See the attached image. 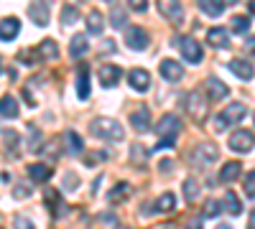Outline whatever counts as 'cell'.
Here are the masks:
<instances>
[{
	"label": "cell",
	"instance_id": "b9f144b4",
	"mask_svg": "<svg viewBox=\"0 0 255 229\" xmlns=\"http://www.w3.org/2000/svg\"><path fill=\"white\" fill-rule=\"evenodd\" d=\"M15 229H33V222L26 219V217H18L15 219Z\"/></svg>",
	"mask_w": 255,
	"mask_h": 229
},
{
	"label": "cell",
	"instance_id": "4316f807",
	"mask_svg": "<svg viewBox=\"0 0 255 229\" xmlns=\"http://www.w3.org/2000/svg\"><path fill=\"white\" fill-rule=\"evenodd\" d=\"M49 165H44V163H33V165H28V176L33 178V181H46L49 178Z\"/></svg>",
	"mask_w": 255,
	"mask_h": 229
},
{
	"label": "cell",
	"instance_id": "3957f363",
	"mask_svg": "<svg viewBox=\"0 0 255 229\" xmlns=\"http://www.w3.org/2000/svg\"><path fill=\"white\" fill-rule=\"evenodd\" d=\"M253 145H255V133L253 130L240 128V130H235V133L230 135V148L235 151V153H250Z\"/></svg>",
	"mask_w": 255,
	"mask_h": 229
},
{
	"label": "cell",
	"instance_id": "db71d44e",
	"mask_svg": "<svg viewBox=\"0 0 255 229\" xmlns=\"http://www.w3.org/2000/svg\"><path fill=\"white\" fill-rule=\"evenodd\" d=\"M253 117H255V112H253Z\"/></svg>",
	"mask_w": 255,
	"mask_h": 229
},
{
	"label": "cell",
	"instance_id": "8d00e7d4",
	"mask_svg": "<svg viewBox=\"0 0 255 229\" xmlns=\"http://www.w3.org/2000/svg\"><path fill=\"white\" fill-rule=\"evenodd\" d=\"M243 186H245V196H255V171H250L248 176H245V181H243Z\"/></svg>",
	"mask_w": 255,
	"mask_h": 229
},
{
	"label": "cell",
	"instance_id": "5b68a950",
	"mask_svg": "<svg viewBox=\"0 0 255 229\" xmlns=\"http://www.w3.org/2000/svg\"><path fill=\"white\" fill-rule=\"evenodd\" d=\"M156 133L161 138H168V140H176L179 133H181V120L176 115H163L156 125Z\"/></svg>",
	"mask_w": 255,
	"mask_h": 229
},
{
	"label": "cell",
	"instance_id": "836d02e7",
	"mask_svg": "<svg viewBox=\"0 0 255 229\" xmlns=\"http://www.w3.org/2000/svg\"><path fill=\"white\" fill-rule=\"evenodd\" d=\"M128 194H130V186H128V183H118L115 189L108 194V199H110V201H118V199H125Z\"/></svg>",
	"mask_w": 255,
	"mask_h": 229
},
{
	"label": "cell",
	"instance_id": "7402d4cb",
	"mask_svg": "<svg viewBox=\"0 0 255 229\" xmlns=\"http://www.w3.org/2000/svg\"><path fill=\"white\" fill-rule=\"evenodd\" d=\"M199 8H202L209 18H217V15H222L225 3H222V0H199Z\"/></svg>",
	"mask_w": 255,
	"mask_h": 229
},
{
	"label": "cell",
	"instance_id": "cb8c5ba5",
	"mask_svg": "<svg viewBox=\"0 0 255 229\" xmlns=\"http://www.w3.org/2000/svg\"><path fill=\"white\" fill-rule=\"evenodd\" d=\"M84 20H87V31H90L92 36H100V33H102L105 20H102V15H100L97 10H90V15L84 18Z\"/></svg>",
	"mask_w": 255,
	"mask_h": 229
},
{
	"label": "cell",
	"instance_id": "e575fe53",
	"mask_svg": "<svg viewBox=\"0 0 255 229\" xmlns=\"http://www.w3.org/2000/svg\"><path fill=\"white\" fill-rule=\"evenodd\" d=\"M77 18H79V13H77V8H74V5H64V8H61V20H64L67 26H72Z\"/></svg>",
	"mask_w": 255,
	"mask_h": 229
},
{
	"label": "cell",
	"instance_id": "9c48e42d",
	"mask_svg": "<svg viewBox=\"0 0 255 229\" xmlns=\"http://www.w3.org/2000/svg\"><path fill=\"white\" fill-rule=\"evenodd\" d=\"M179 46H181V56L189 61V64H199V61H202V46H199L197 38H189L186 36Z\"/></svg>",
	"mask_w": 255,
	"mask_h": 229
},
{
	"label": "cell",
	"instance_id": "f6af8a7d",
	"mask_svg": "<svg viewBox=\"0 0 255 229\" xmlns=\"http://www.w3.org/2000/svg\"><path fill=\"white\" fill-rule=\"evenodd\" d=\"M186 229H204V224H202V219H191L186 224Z\"/></svg>",
	"mask_w": 255,
	"mask_h": 229
},
{
	"label": "cell",
	"instance_id": "30bf717a",
	"mask_svg": "<svg viewBox=\"0 0 255 229\" xmlns=\"http://www.w3.org/2000/svg\"><path fill=\"white\" fill-rule=\"evenodd\" d=\"M125 44L130 46L133 51H143V49L148 46V33H145L140 26L128 28V33H125Z\"/></svg>",
	"mask_w": 255,
	"mask_h": 229
},
{
	"label": "cell",
	"instance_id": "484cf974",
	"mask_svg": "<svg viewBox=\"0 0 255 229\" xmlns=\"http://www.w3.org/2000/svg\"><path fill=\"white\" fill-rule=\"evenodd\" d=\"M0 115L3 117H15L18 115V102L13 97H0Z\"/></svg>",
	"mask_w": 255,
	"mask_h": 229
},
{
	"label": "cell",
	"instance_id": "681fc988",
	"mask_svg": "<svg viewBox=\"0 0 255 229\" xmlns=\"http://www.w3.org/2000/svg\"><path fill=\"white\" fill-rule=\"evenodd\" d=\"M217 229H232V227H230V224H220Z\"/></svg>",
	"mask_w": 255,
	"mask_h": 229
},
{
	"label": "cell",
	"instance_id": "f5cc1de1",
	"mask_svg": "<svg viewBox=\"0 0 255 229\" xmlns=\"http://www.w3.org/2000/svg\"><path fill=\"white\" fill-rule=\"evenodd\" d=\"M253 56H255V49H253Z\"/></svg>",
	"mask_w": 255,
	"mask_h": 229
},
{
	"label": "cell",
	"instance_id": "bcb514c9",
	"mask_svg": "<svg viewBox=\"0 0 255 229\" xmlns=\"http://www.w3.org/2000/svg\"><path fill=\"white\" fill-rule=\"evenodd\" d=\"M77 186V176L74 173H67V189H74Z\"/></svg>",
	"mask_w": 255,
	"mask_h": 229
},
{
	"label": "cell",
	"instance_id": "ac0fdd59",
	"mask_svg": "<svg viewBox=\"0 0 255 229\" xmlns=\"http://www.w3.org/2000/svg\"><path fill=\"white\" fill-rule=\"evenodd\" d=\"M28 15L33 18V23H38V26L49 23V8H46V3H41V0H33V3H31Z\"/></svg>",
	"mask_w": 255,
	"mask_h": 229
},
{
	"label": "cell",
	"instance_id": "d4e9b609",
	"mask_svg": "<svg viewBox=\"0 0 255 229\" xmlns=\"http://www.w3.org/2000/svg\"><path fill=\"white\" fill-rule=\"evenodd\" d=\"M222 206H225V209H227L232 217H238V214L243 212V204L238 201V194H235V191H227V194H225V201H222Z\"/></svg>",
	"mask_w": 255,
	"mask_h": 229
},
{
	"label": "cell",
	"instance_id": "8992f818",
	"mask_svg": "<svg viewBox=\"0 0 255 229\" xmlns=\"http://www.w3.org/2000/svg\"><path fill=\"white\" fill-rule=\"evenodd\" d=\"M186 112L194 117V120H204V115H207V105H204V97H202L199 89L189 92V97H186Z\"/></svg>",
	"mask_w": 255,
	"mask_h": 229
},
{
	"label": "cell",
	"instance_id": "7bdbcfd3",
	"mask_svg": "<svg viewBox=\"0 0 255 229\" xmlns=\"http://www.w3.org/2000/svg\"><path fill=\"white\" fill-rule=\"evenodd\" d=\"M128 3H130V8L138 10V13H143V10L148 8V0H128Z\"/></svg>",
	"mask_w": 255,
	"mask_h": 229
},
{
	"label": "cell",
	"instance_id": "60d3db41",
	"mask_svg": "<svg viewBox=\"0 0 255 229\" xmlns=\"http://www.w3.org/2000/svg\"><path fill=\"white\" fill-rule=\"evenodd\" d=\"M38 148H41V145H38V130H36V128H31V143H28V151H33V153H36Z\"/></svg>",
	"mask_w": 255,
	"mask_h": 229
},
{
	"label": "cell",
	"instance_id": "e0dca14e",
	"mask_svg": "<svg viewBox=\"0 0 255 229\" xmlns=\"http://www.w3.org/2000/svg\"><path fill=\"white\" fill-rule=\"evenodd\" d=\"M20 31L18 18H3L0 20V41H13Z\"/></svg>",
	"mask_w": 255,
	"mask_h": 229
},
{
	"label": "cell",
	"instance_id": "5bb4252c",
	"mask_svg": "<svg viewBox=\"0 0 255 229\" xmlns=\"http://www.w3.org/2000/svg\"><path fill=\"white\" fill-rule=\"evenodd\" d=\"M204 89H207V97L209 99H225L227 94H230V87L225 84V81H220L217 76H209L207 81H204Z\"/></svg>",
	"mask_w": 255,
	"mask_h": 229
},
{
	"label": "cell",
	"instance_id": "44dd1931",
	"mask_svg": "<svg viewBox=\"0 0 255 229\" xmlns=\"http://www.w3.org/2000/svg\"><path fill=\"white\" fill-rule=\"evenodd\" d=\"M240 171H243V165H240V160H227L225 165H222V171H220V178L222 181H238V176H240Z\"/></svg>",
	"mask_w": 255,
	"mask_h": 229
},
{
	"label": "cell",
	"instance_id": "816d5d0a",
	"mask_svg": "<svg viewBox=\"0 0 255 229\" xmlns=\"http://www.w3.org/2000/svg\"><path fill=\"white\" fill-rule=\"evenodd\" d=\"M0 72H3V59H0Z\"/></svg>",
	"mask_w": 255,
	"mask_h": 229
},
{
	"label": "cell",
	"instance_id": "4dcf8cb0",
	"mask_svg": "<svg viewBox=\"0 0 255 229\" xmlns=\"http://www.w3.org/2000/svg\"><path fill=\"white\" fill-rule=\"evenodd\" d=\"M220 212H222V201H217V199H207V201H204V217H207V219L217 217Z\"/></svg>",
	"mask_w": 255,
	"mask_h": 229
},
{
	"label": "cell",
	"instance_id": "d6986e66",
	"mask_svg": "<svg viewBox=\"0 0 255 229\" xmlns=\"http://www.w3.org/2000/svg\"><path fill=\"white\" fill-rule=\"evenodd\" d=\"M77 94H79V99H87V97H90V69H87V64H82V67H79Z\"/></svg>",
	"mask_w": 255,
	"mask_h": 229
},
{
	"label": "cell",
	"instance_id": "ab89813d",
	"mask_svg": "<svg viewBox=\"0 0 255 229\" xmlns=\"http://www.w3.org/2000/svg\"><path fill=\"white\" fill-rule=\"evenodd\" d=\"M13 196H15V199H28V196H31V186H20V183H18L15 189H13Z\"/></svg>",
	"mask_w": 255,
	"mask_h": 229
},
{
	"label": "cell",
	"instance_id": "6da1fadb",
	"mask_svg": "<svg viewBox=\"0 0 255 229\" xmlns=\"http://www.w3.org/2000/svg\"><path fill=\"white\" fill-rule=\"evenodd\" d=\"M90 130H92V135L100 138V140H110V143H120V140H125L123 125H120L118 120H110V117H97V120H92Z\"/></svg>",
	"mask_w": 255,
	"mask_h": 229
},
{
	"label": "cell",
	"instance_id": "7c38bea8",
	"mask_svg": "<svg viewBox=\"0 0 255 229\" xmlns=\"http://www.w3.org/2000/svg\"><path fill=\"white\" fill-rule=\"evenodd\" d=\"M227 69L235 74L238 79H243V81H250L253 74H255V69H253V64H250L248 59H232L230 64H227Z\"/></svg>",
	"mask_w": 255,
	"mask_h": 229
},
{
	"label": "cell",
	"instance_id": "d6a6232c",
	"mask_svg": "<svg viewBox=\"0 0 255 229\" xmlns=\"http://www.w3.org/2000/svg\"><path fill=\"white\" fill-rule=\"evenodd\" d=\"M125 20H128L125 10H120V8L115 5L113 13H110V23H113V28H123V26H125Z\"/></svg>",
	"mask_w": 255,
	"mask_h": 229
},
{
	"label": "cell",
	"instance_id": "7dc6e473",
	"mask_svg": "<svg viewBox=\"0 0 255 229\" xmlns=\"http://www.w3.org/2000/svg\"><path fill=\"white\" fill-rule=\"evenodd\" d=\"M158 168H161V173H163V171H171V168H174V165H171V160H168V158H166V160H161V165H158Z\"/></svg>",
	"mask_w": 255,
	"mask_h": 229
},
{
	"label": "cell",
	"instance_id": "52a82bcc",
	"mask_svg": "<svg viewBox=\"0 0 255 229\" xmlns=\"http://www.w3.org/2000/svg\"><path fill=\"white\" fill-rule=\"evenodd\" d=\"M158 72H161V76H163L166 81H171V84L184 76V67L179 64L176 59H163L161 64H158Z\"/></svg>",
	"mask_w": 255,
	"mask_h": 229
},
{
	"label": "cell",
	"instance_id": "ffe728a7",
	"mask_svg": "<svg viewBox=\"0 0 255 229\" xmlns=\"http://www.w3.org/2000/svg\"><path fill=\"white\" fill-rule=\"evenodd\" d=\"M38 56H41V59H46V61L59 59V46H56V41H54V38H44V41H41Z\"/></svg>",
	"mask_w": 255,
	"mask_h": 229
},
{
	"label": "cell",
	"instance_id": "2e32d148",
	"mask_svg": "<svg viewBox=\"0 0 255 229\" xmlns=\"http://www.w3.org/2000/svg\"><path fill=\"white\" fill-rule=\"evenodd\" d=\"M207 41H209L215 49H227V46H230V36H227V31L220 28V26H215V28L207 31Z\"/></svg>",
	"mask_w": 255,
	"mask_h": 229
},
{
	"label": "cell",
	"instance_id": "f35d334b",
	"mask_svg": "<svg viewBox=\"0 0 255 229\" xmlns=\"http://www.w3.org/2000/svg\"><path fill=\"white\" fill-rule=\"evenodd\" d=\"M105 158H108V153H105V151H95V153L87 155V160H84V163H87V165H97V163L105 160Z\"/></svg>",
	"mask_w": 255,
	"mask_h": 229
},
{
	"label": "cell",
	"instance_id": "c3c4849f",
	"mask_svg": "<svg viewBox=\"0 0 255 229\" xmlns=\"http://www.w3.org/2000/svg\"><path fill=\"white\" fill-rule=\"evenodd\" d=\"M248 229H255V212H250V222H248Z\"/></svg>",
	"mask_w": 255,
	"mask_h": 229
},
{
	"label": "cell",
	"instance_id": "11a10c76",
	"mask_svg": "<svg viewBox=\"0 0 255 229\" xmlns=\"http://www.w3.org/2000/svg\"><path fill=\"white\" fill-rule=\"evenodd\" d=\"M110 3H113V0H110Z\"/></svg>",
	"mask_w": 255,
	"mask_h": 229
},
{
	"label": "cell",
	"instance_id": "d590c367",
	"mask_svg": "<svg viewBox=\"0 0 255 229\" xmlns=\"http://www.w3.org/2000/svg\"><path fill=\"white\" fill-rule=\"evenodd\" d=\"M130 155H133V163H145V158H148V151L143 148V145H133V151H130Z\"/></svg>",
	"mask_w": 255,
	"mask_h": 229
},
{
	"label": "cell",
	"instance_id": "f907efd6",
	"mask_svg": "<svg viewBox=\"0 0 255 229\" xmlns=\"http://www.w3.org/2000/svg\"><path fill=\"white\" fill-rule=\"evenodd\" d=\"M250 10H253V13H255V3H250Z\"/></svg>",
	"mask_w": 255,
	"mask_h": 229
},
{
	"label": "cell",
	"instance_id": "1f68e13d",
	"mask_svg": "<svg viewBox=\"0 0 255 229\" xmlns=\"http://www.w3.org/2000/svg\"><path fill=\"white\" fill-rule=\"evenodd\" d=\"M67 148H69L72 153H82V148H84V145H82V138H79L74 130L67 133Z\"/></svg>",
	"mask_w": 255,
	"mask_h": 229
},
{
	"label": "cell",
	"instance_id": "9a60e30c",
	"mask_svg": "<svg viewBox=\"0 0 255 229\" xmlns=\"http://www.w3.org/2000/svg\"><path fill=\"white\" fill-rule=\"evenodd\" d=\"M130 125H133V130H138V133L151 130V112H148V107H138L130 115Z\"/></svg>",
	"mask_w": 255,
	"mask_h": 229
},
{
	"label": "cell",
	"instance_id": "603a6c76",
	"mask_svg": "<svg viewBox=\"0 0 255 229\" xmlns=\"http://www.w3.org/2000/svg\"><path fill=\"white\" fill-rule=\"evenodd\" d=\"M87 49H90L87 38H84V36H72V41H69V54H72L74 59H79L82 54H87Z\"/></svg>",
	"mask_w": 255,
	"mask_h": 229
},
{
	"label": "cell",
	"instance_id": "8fae6325",
	"mask_svg": "<svg viewBox=\"0 0 255 229\" xmlns=\"http://www.w3.org/2000/svg\"><path fill=\"white\" fill-rule=\"evenodd\" d=\"M128 84L135 92H148V87H151V74L145 69H133V72H128Z\"/></svg>",
	"mask_w": 255,
	"mask_h": 229
},
{
	"label": "cell",
	"instance_id": "f546056e",
	"mask_svg": "<svg viewBox=\"0 0 255 229\" xmlns=\"http://www.w3.org/2000/svg\"><path fill=\"white\" fill-rule=\"evenodd\" d=\"M230 28L235 31V33H245L250 28V18L248 15H235V18L230 20Z\"/></svg>",
	"mask_w": 255,
	"mask_h": 229
},
{
	"label": "cell",
	"instance_id": "4fadbf2b",
	"mask_svg": "<svg viewBox=\"0 0 255 229\" xmlns=\"http://www.w3.org/2000/svg\"><path fill=\"white\" fill-rule=\"evenodd\" d=\"M158 10L163 13V18H168L171 23H179L181 15H184V8L179 0H158Z\"/></svg>",
	"mask_w": 255,
	"mask_h": 229
},
{
	"label": "cell",
	"instance_id": "7a4b0ae2",
	"mask_svg": "<svg viewBox=\"0 0 255 229\" xmlns=\"http://www.w3.org/2000/svg\"><path fill=\"white\" fill-rule=\"evenodd\" d=\"M245 115H248V107L243 102H230V105L215 117V130L232 128V125H238L240 120H245Z\"/></svg>",
	"mask_w": 255,
	"mask_h": 229
},
{
	"label": "cell",
	"instance_id": "74e56055",
	"mask_svg": "<svg viewBox=\"0 0 255 229\" xmlns=\"http://www.w3.org/2000/svg\"><path fill=\"white\" fill-rule=\"evenodd\" d=\"M97 222H100L102 227H108V229H115V227H118V219H115V214H110V212L100 214V217H97Z\"/></svg>",
	"mask_w": 255,
	"mask_h": 229
},
{
	"label": "cell",
	"instance_id": "ee69618b",
	"mask_svg": "<svg viewBox=\"0 0 255 229\" xmlns=\"http://www.w3.org/2000/svg\"><path fill=\"white\" fill-rule=\"evenodd\" d=\"M176 145V140H168V138H161L158 140V151H163V148H174Z\"/></svg>",
	"mask_w": 255,
	"mask_h": 229
},
{
	"label": "cell",
	"instance_id": "ba28073f",
	"mask_svg": "<svg viewBox=\"0 0 255 229\" xmlns=\"http://www.w3.org/2000/svg\"><path fill=\"white\" fill-rule=\"evenodd\" d=\"M120 79H123V69H120V67H115V64H102V67H100V84H102L105 89L115 87Z\"/></svg>",
	"mask_w": 255,
	"mask_h": 229
},
{
	"label": "cell",
	"instance_id": "277c9868",
	"mask_svg": "<svg viewBox=\"0 0 255 229\" xmlns=\"http://www.w3.org/2000/svg\"><path fill=\"white\" fill-rule=\"evenodd\" d=\"M217 155H220V151H217V145L215 143H199L197 148H194V153H191V160H194L197 165H212L217 160Z\"/></svg>",
	"mask_w": 255,
	"mask_h": 229
},
{
	"label": "cell",
	"instance_id": "f1b7e54d",
	"mask_svg": "<svg viewBox=\"0 0 255 229\" xmlns=\"http://www.w3.org/2000/svg\"><path fill=\"white\" fill-rule=\"evenodd\" d=\"M156 209H158V212H174V209H176V199H174V194H163V196H158Z\"/></svg>",
	"mask_w": 255,
	"mask_h": 229
},
{
	"label": "cell",
	"instance_id": "83f0119b",
	"mask_svg": "<svg viewBox=\"0 0 255 229\" xmlns=\"http://www.w3.org/2000/svg\"><path fill=\"white\" fill-rule=\"evenodd\" d=\"M197 196H199V183L194 178H186L184 181V199L186 201H197Z\"/></svg>",
	"mask_w": 255,
	"mask_h": 229
}]
</instances>
